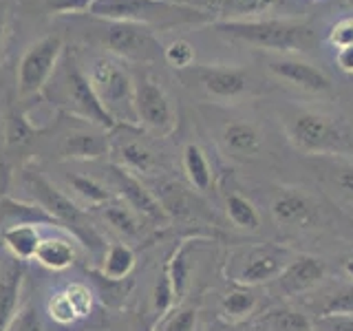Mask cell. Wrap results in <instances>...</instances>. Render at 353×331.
I'll return each instance as SVG.
<instances>
[{
  "label": "cell",
  "mask_w": 353,
  "mask_h": 331,
  "mask_svg": "<svg viewBox=\"0 0 353 331\" xmlns=\"http://www.w3.org/2000/svg\"><path fill=\"white\" fill-rule=\"evenodd\" d=\"M42 99H49L55 106V110L66 117L86 121V124L99 126L108 132L119 128L102 108V104H99V99L93 91L91 82H88L80 60H77V55L69 49L64 51L49 86L44 88Z\"/></svg>",
  "instance_id": "1"
},
{
  "label": "cell",
  "mask_w": 353,
  "mask_h": 331,
  "mask_svg": "<svg viewBox=\"0 0 353 331\" xmlns=\"http://www.w3.org/2000/svg\"><path fill=\"white\" fill-rule=\"evenodd\" d=\"M283 126L292 146L312 157H340L353 150V128L342 115L290 108L283 115Z\"/></svg>",
  "instance_id": "2"
},
{
  "label": "cell",
  "mask_w": 353,
  "mask_h": 331,
  "mask_svg": "<svg viewBox=\"0 0 353 331\" xmlns=\"http://www.w3.org/2000/svg\"><path fill=\"white\" fill-rule=\"evenodd\" d=\"M219 36L232 42L248 44L270 53L296 55L309 47L314 38L312 27L305 20L292 18H248V20H212L210 22Z\"/></svg>",
  "instance_id": "3"
},
{
  "label": "cell",
  "mask_w": 353,
  "mask_h": 331,
  "mask_svg": "<svg viewBox=\"0 0 353 331\" xmlns=\"http://www.w3.org/2000/svg\"><path fill=\"white\" fill-rule=\"evenodd\" d=\"M80 64L110 119L117 126L139 128L135 115V75L128 64L104 51L93 53Z\"/></svg>",
  "instance_id": "4"
},
{
  "label": "cell",
  "mask_w": 353,
  "mask_h": 331,
  "mask_svg": "<svg viewBox=\"0 0 353 331\" xmlns=\"http://www.w3.org/2000/svg\"><path fill=\"white\" fill-rule=\"evenodd\" d=\"M20 181L29 192L31 203H36L55 225L66 230L75 241H80L86 248L91 250L99 248V241L102 239H99L95 225H91L84 208L64 188L53 183L38 168H27V166L20 170Z\"/></svg>",
  "instance_id": "5"
},
{
  "label": "cell",
  "mask_w": 353,
  "mask_h": 331,
  "mask_svg": "<svg viewBox=\"0 0 353 331\" xmlns=\"http://www.w3.org/2000/svg\"><path fill=\"white\" fill-rule=\"evenodd\" d=\"M86 42L99 51L115 55L126 64H150L163 60V44L154 36V29L137 22L124 20H102L88 16Z\"/></svg>",
  "instance_id": "6"
},
{
  "label": "cell",
  "mask_w": 353,
  "mask_h": 331,
  "mask_svg": "<svg viewBox=\"0 0 353 331\" xmlns=\"http://www.w3.org/2000/svg\"><path fill=\"white\" fill-rule=\"evenodd\" d=\"M88 16L102 20H124L137 22L150 29H168L183 22H212V14L201 7L190 5H172L163 0H93L86 11Z\"/></svg>",
  "instance_id": "7"
},
{
  "label": "cell",
  "mask_w": 353,
  "mask_h": 331,
  "mask_svg": "<svg viewBox=\"0 0 353 331\" xmlns=\"http://www.w3.org/2000/svg\"><path fill=\"white\" fill-rule=\"evenodd\" d=\"M66 47L60 33H47V36L31 42L22 51L16 66V99L29 108V104L38 102L44 95V88L49 86L51 77L58 69Z\"/></svg>",
  "instance_id": "8"
},
{
  "label": "cell",
  "mask_w": 353,
  "mask_h": 331,
  "mask_svg": "<svg viewBox=\"0 0 353 331\" xmlns=\"http://www.w3.org/2000/svg\"><path fill=\"white\" fill-rule=\"evenodd\" d=\"M181 84L210 102L232 104L254 91V80L248 69L239 64H192L176 71Z\"/></svg>",
  "instance_id": "9"
},
{
  "label": "cell",
  "mask_w": 353,
  "mask_h": 331,
  "mask_svg": "<svg viewBox=\"0 0 353 331\" xmlns=\"http://www.w3.org/2000/svg\"><path fill=\"white\" fill-rule=\"evenodd\" d=\"M132 75H135L137 126L159 137L172 135L179 124V115L168 91L150 71H132Z\"/></svg>",
  "instance_id": "10"
},
{
  "label": "cell",
  "mask_w": 353,
  "mask_h": 331,
  "mask_svg": "<svg viewBox=\"0 0 353 331\" xmlns=\"http://www.w3.org/2000/svg\"><path fill=\"white\" fill-rule=\"evenodd\" d=\"M53 135L58 137V154L62 161H97L110 152V132L73 119L64 126V115L58 113L53 126Z\"/></svg>",
  "instance_id": "11"
},
{
  "label": "cell",
  "mask_w": 353,
  "mask_h": 331,
  "mask_svg": "<svg viewBox=\"0 0 353 331\" xmlns=\"http://www.w3.org/2000/svg\"><path fill=\"white\" fill-rule=\"evenodd\" d=\"M106 177L108 185L113 188L115 197H119L126 205H130L135 212L146 221V223H168V214H165L163 205L159 203L157 194L148 190V185L143 183L137 174L128 172L126 168H121L119 163H108L106 166Z\"/></svg>",
  "instance_id": "12"
},
{
  "label": "cell",
  "mask_w": 353,
  "mask_h": 331,
  "mask_svg": "<svg viewBox=\"0 0 353 331\" xmlns=\"http://www.w3.org/2000/svg\"><path fill=\"white\" fill-rule=\"evenodd\" d=\"M265 66H268V71L276 80L287 82L290 86L298 88V91L323 95L334 88L329 75L320 69V66L312 64L305 58H298V55L270 53L268 58H265Z\"/></svg>",
  "instance_id": "13"
},
{
  "label": "cell",
  "mask_w": 353,
  "mask_h": 331,
  "mask_svg": "<svg viewBox=\"0 0 353 331\" xmlns=\"http://www.w3.org/2000/svg\"><path fill=\"white\" fill-rule=\"evenodd\" d=\"M270 214L274 223L285 230H307L318 221V205L298 188H279L270 199Z\"/></svg>",
  "instance_id": "14"
},
{
  "label": "cell",
  "mask_w": 353,
  "mask_h": 331,
  "mask_svg": "<svg viewBox=\"0 0 353 331\" xmlns=\"http://www.w3.org/2000/svg\"><path fill=\"white\" fill-rule=\"evenodd\" d=\"M290 250L281 245H261L248 252L245 261L241 263V268L234 274V283L239 287H259L270 281H276L285 270V265L290 263Z\"/></svg>",
  "instance_id": "15"
},
{
  "label": "cell",
  "mask_w": 353,
  "mask_h": 331,
  "mask_svg": "<svg viewBox=\"0 0 353 331\" xmlns=\"http://www.w3.org/2000/svg\"><path fill=\"white\" fill-rule=\"evenodd\" d=\"M325 274H327V268L318 257L301 254V257H294L285 265V270L281 272V276L276 281H279V287L285 296H298L318 287L320 281L325 279Z\"/></svg>",
  "instance_id": "16"
},
{
  "label": "cell",
  "mask_w": 353,
  "mask_h": 331,
  "mask_svg": "<svg viewBox=\"0 0 353 331\" xmlns=\"http://www.w3.org/2000/svg\"><path fill=\"white\" fill-rule=\"evenodd\" d=\"M219 143L223 152L232 159H256L263 150V135L261 130L245 119H234L221 126Z\"/></svg>",
  "instance_id": "17"
},
{
  "label": "cell",
  "mask_w": 353,
  "mask_h": 331,
  "mask_svg": "<svg viewBox=\"0 0 353 331\" xmlns=\"http://www.w3.org/2000/svg\"><path fill=\"white\" fill-rule=\"evenodd\" d=\"M25 265L16 259H7L0 265V331H7L22 305V287H25Z\"/></svg>",
  "instance_id": "18"
},
{
  "label": "cell",
  "mask_w": 353,
  "mask_h": 331,
  "mask_svg": "<svg viewBox=\"0 0 353 331\" xmlns=\"http://www.w3.org/2000/svg\"><path fill=\"white\" fill-rule=\"evenodd\" d=\"M110 150L115 152V163H119L121 168H126L132 174H154L159 172L161 161L157 157V152L152 150V146L143 139L135 137H121L110 141Z\"/></svg>",
  "instance_id": "19"
},
{
  "label": "cell",
  "mask_w": 353,
  "mask_h": 331,
  "mask_svg": "<svg viewBox=\"0 0 353 331\" xmlns=\"http://www.w3.org/2000/svg\"><path fill=\"white\" fill-rule=\"evenodd\" d=\"M0 241H3V248L11 259L29 263L36 257V250L42 241L40 223H29V221H25V223H11L0 232Z\"/></svg>",
  "instance_id": "20"
},
{
  "label": "cell",
  "mask_w": 353,
  "mask_h": 331,
  "mask_svg": "<svg viewBox=\"0 0 353 331\" xmlns=\"http://www.w3.org/2000/svg\"><path fill=\"white\" fill-rule=\"evenodd\" d=\"M97 212L102 217L104 223L113 230L117 237H121L119 241L128 243V241H135L141 237V230H143V223H146V221H143L130 205L121 201L119 197H113L104 205H99Z\"/></svg>",
  "instance_id": "21"
},
{
  "label": "cell",
  "mask_w": 353,
  "mask_h": 331,
  "mask_svg": "<svg viewBox=\"0 0 353 331\" xmlns=\"http://www.w3.org/2000/svg\"><path fill=\"white\" fill-rule=\"evenodd\" d=\"M33 261L49 272H66L77 261V243L73 237H42Z\"/></svg>",
  "instance_id": "22"
},
{
  "label": "cell",
  "mask_w": 353,
  "mask_h": 331,
  "mask_svg": "<svg viewBox=\"0 0 353 331\" xmlns=\"http://www.w3.org/2000/svg\"><path fill=\"white\" fill-rule=\"evenodd\" d=\"M64 190L69 192L82 208H99L115 197L113 188L99 181L97 177L82 172H66L64 174Z\"/></svg>",
  "instance_id": "23"
},
{
  "label": "cell",
  "mask_w": 353,
  "mask_h": 331,
  "mask_svg": "<svg viewBox=\"0 0 353 331\" xmlns=\"http://www.w3.org/2000/svg\"><path fill=\"white\" fill-rule=\"evenodd\" d=\"M181 168L194 192H210L214 185V172L205 150L196 141H188L181 148Z\"/></svg>",
  "instance_id": "24"
},
{
  "label": "cell",
  "mask_w": 353,
  "mask_h": 331,
  "mask_svg": "<svg viewBox=\"0 0 353 331\" xmlns=\"http://www.w3.org/2000/svg\"><path fill=\"white\" fill-rule=\"evenodd\" d=\"M137 265V257L135 250L130 248V243L126 241H113L108 243L102 257V276L110 283H121L126 281L128 276L132 274Z\"/></svg>",
  "instance_id": "25"
},
{
  "label": "cell",
  "mask_w": 353,
  "mask_h": 331,
  "mask_svg": "<svg viewBox=\"0 0 353 331\" xmlns=\"http://www.w3.org/2000/svg\"><path fill=\"white\" fill-rule=\"evenodd\" d=\"M261 325L268 331H314V318L290 305H279L263 312Z\"/></svg>",
  "instance_id": "26"
},
{
  "label": "cell",
  "mask_w": 353,
  "mask_h": 331,
  "mask_svg": "<svg viewBox=\"0 0 353 331\" xmlns=\"http://www.w3.org/2000/svg\"><path fill=\"white\" fill-rule=\"evenodd\" d=\"M259 307V296L252 292V287H234L221 298V314L232 325H239L248 320Z\"/></svg>",
  "instance_id": "27"
},
{
  "label": "cell",
  "mask_w": 353,
  "mask_h": 331,
  "mask_svg": "<svg viewBox=\"0 0 353 331\" xmlns=\"http://www.w3.org/2000/svg\"><path fill=\"white\" fill-rule=\"evenodd\" d=\"M190 243L192 239H183L176 243V248L172 250L170 259L165 261V270L170 274V281H172V290L176 296V303H181L185 298L188 292V285H190V261H188V250H190Z\"/></svg>",
  "instance_id": "28"
},
{
  "label": "cell",
  "mask_w": 353,
  "mask_h": 331,
  "mask_svg": "<svg viewBox=\"0 0 353 331\" xmlns=\"http://www.w3.org/2000/svg\"><path fill=\"white\" fill-rule=\"evenodd\" d=\"M225 212L232 225L245 232H259L261 230V214L248 197L239 192H230L225 197Z\"/></svg>",
  "instance_id": "29"
},
{
  "label": "cell",
  "mask_w": 353,
  "mask_h": 331,
  "mask_svg": "<svg viewBox=\"0 0 353 331\" xmlns=\"http://www.w3.org/2000/svg\"><path fill=\"white\" fill-rule=\"evenodd\" d=\"M325 168V177L336 190L353 203V159L340 154V157H318Z\"/></svg>",
  "instance_id": "30"
},
{
  "label": "cell",
  "mask_w": 353,
  "mask_h": 331,
  "mask_svg": "<svg viewBox=\"0 0 353 331\" xmlns=\"http://www.w3.org/2000/svg\"><path fill=\"white\" fill-rule=\"evenodd\" d=\"M279 3V0H214L221 20H248L259 18Z\"/></svg>",
  "instance_id": "31"
},
{
  "label": "cell",
  "mask_w": 353,
  "mask_h": 331,
  "mask_svg": "<svg viewBox=\"0 0 353 331\" xmlns=\"http://www.w3.org/2000/svg\"><path fill=\"white\" fill-rule=\"evenodd\" d=\"M179 305L176 303V296H174V290H172V281H170V274L168 270H163L161 274L157 276V283H154V290H152V296H150V307H152V314H154V320H159L172 312V309Z\"/></svg>",
  "instance_id": "32"
},
{
  "label": "cell",
  "mask_w": 353,
  "mask_h": 331,
  "mask_svg": "<svg viewBox=\"0 0 353 331\" xmlns=\"http://www.w3.org/2000/svg\"><path fill=\"white\" fill-rule=\"evenodd\" d=\"M336 314L353 316V283L338 285L336 290L327 292L323 301L318 303L316 316H336Z\"/></svg>",
  "instance_id": "33"
},
{
  "label": "cell",
  "mask_w": 353,
  "mask_h": 331,
  "mask_svg": "<svg viewBox=\"0 0 353 331\" xmlns=\"http://www.w3.org/2000/svg\"><path fill=\"white\" fill-rule=\"evenodd\" d=\"M196 323L199 307L192 303H179L159 320V331H196Z\"/></svg>",
  "instance_id": "34"
},
{
  "label": "cell",
  "mask_w": 353,
  "mask_h": 331,
  "mask_svg": "<svg viewBox=\"0 0 353 331\" xmlns=\"http://www.w3.org/2000/svg\"><path fill=\"white\" fill-rule=\"evenodd\" d=\"M47 318L51 320L53 325H58V327H71L75 323H80L75 307L71 305L69 296H66V292H64V287H62L60 292H55V294L49 296V301H47Z\"/></svg>",
  "instance_id": "35"
},
{
  "label": "cell",
  "mask_w": 353,
  "mask_h": 331,
  "mask_svg": "<svg viewBox=\"0 0 353 331\" xmlns=\"http://www.w3.org/2000/svg\"><path fill=\"white\" fill-rule=\"evenodd\" d=\"M194 60H196L194 47L183 38H176V40H172L170 44H165V47H163V62L168 66H172L174 71L188 69V66L194 64Z\"/></svg>",
  "instance_id": "36"
},
{
  "label": "cell",
  "mask_w": 353,
  "mask_h": 331,
  "mask_svg": "<svg viewBox=\"0 0 353 331\" xmlns=\"http://www.w3.org/2000/svg\"><path fill=\"white\" fill-rule=\"evenodd\" d=\"M66 296H69L71 305L75 307L77 312V318L80 320H86L88 316L93 314V307H95V294L93 290L88 287L86 283H80V281H73L64 287Z\"/></svg>",
  "instance_id": "37"
},
{
  "label": "cell",
  "mask_w": 353,
  "mask_h": 331,
  "mask_svg": "<svg viewBox=\"0 0 353 331\" xmlns=\"http://www.w3.org/2000/svg\"><path fill=\"white\" fill-rule=\"evenodd\" d=\"M7 331H47V329H44L42 316L38 312L36 303H31V301L22 303L16 318L11 320V325H9Z\"/></svg>",
  "instance_id": "38"
},
{
  "label": "cell",
  "mask_w": 353,
  "mask_h": 331,
  "mask_svg": "<svg viewBox=\"0 0 353 331\" xmlns=\"http://www.w3.org/2000/svg\"><path fill=\"white\" fill-rule=\"evenodd\" d=\"M44 9L53 16H64V18H73V16H84L88 7L93 5V0H42Z\"/></svg>",
  "instance_id": "39"
},
{
  "label": "cell",
  "mask_w": 353,
  "mask_h": 331,
  "mask_svg": "<svg viewBox=\"0 0 353 331\" xmlns=\"http://www.w3.org/2000/svg\"><path fill=\"white\" fill-rule=\"evenodd\" d=\"M11 3L9 0H0V73L9 53V42H11Z\"/></svg>",
  "instance_id": "40"
},
{
  "label": "cell",
  "mask_w": 353,
  "mask_h": 331,
  "mask_svg": "<svg viewBox=\"0 0 353 331\" xmlns=\"http://www.w3.org/2000/svg\"><path fill=\"white\" fill-rule=\"evenodd\" d=\"M329 44L336 49H345L353 44V16L340 18L334 27L329 29Z\"/></svg>",
  "instance_id": "41"
},
{
  "label": "cell",
  "mask_w": 353,
  "mask_h": 331,
  "mask_svg": "<svg viewBox=\"0 0 353 331\" xmlns=\"http://www.w3.org/2000/svg\"><path fill=\"white\" fill-rule=\"evenodd\" d=\"M314 331H353V316H316Z\"/></svg>",
  "instance_id": "42"
},
{
  "label": "cell",
  "mask_w": 353,
  "mask_h": 331,
  "mask_svg": "<svg viewBox=\"0 0 353 331\" xmlns=\"http://www.w3.org/2000/svg\"><path fill=\"white\" fill-rule=\"evenodd\" d=\"M336 66L347 75H353V44L336 51Z\"/></svg>",
  "instance_id": "43"
},
{
  "label": "cell",
  "mask_w": 353,
  "mask_h": 331,
  "mask_svg": "<svg viewBox=\"0 0 353 331\" xmlns=\"http://www.w3.org/2000/svg\"><path fill=\"white\" fill-rule=\"evenodd\" d=\"M342 270H345V274L349 276V279L353 281V259H347L345 265H342Z\"/></svg>",
  "instance_id": "44"
},
{
  "label": "cell",
  "mask_w": 353,
  "mask_h": 331,
  "mask_svg": "<svg viewBox=\"0 0 353 331\" xmlns=\"http://www.w3.org/2000/svg\"><path fill=\"white\" fill-rule=\"evenodd\" d=\"M163 3H172V5H190V7H196L194 0H163Z\"/></svg>",
  "instance_id": "45"
},
{
  "label": "cell",
  "mask_w": 353,
  "mask_h": 331,
  "mask_svg": "<svg viewBox=\"0 0 353 331\" xmlns=\"http://www.w3.org/2000/svg\"><path fill=\"white\" fill-rule=\"evenodd\" d=\"M230 331H252V329H230Z\"/></svg>",
  "instance_id": "46"
}]
</instances>
